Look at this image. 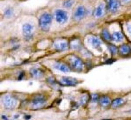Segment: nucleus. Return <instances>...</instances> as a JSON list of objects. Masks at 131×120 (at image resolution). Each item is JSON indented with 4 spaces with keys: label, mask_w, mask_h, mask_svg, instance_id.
Returning a JSON list of instances; mask_svg holds the SVG:
<instances>
[{
    "label": "nucleus",
    "mask_w": 131,
    "mask_h": 120,
    "mask_svg": "<svg viewBox=\"0 0 131 120\" xmlns=\"http://www.w3.org/2000/svg\"><path fill=\"white\" fill-rule=\"evenodd\" d=\"M52 17L49 13H43L39 19V26L41 30L44 31H47L49 30L51 23Z\"/></svg>",
    "instance_id": "obj_1"
},
{
    "label": "nucleus",
    "mask_w": 131,
    "mask_h": 120,
    "mask_svg": "<svg viewBox=\"0 0 131 120\" xmlns=\"http://www.w3.org/2000/svg\"><path fill=\"white\" fill-rule=\"evenodd\" d=\"M3 103L6 108L8 109H12L16 106L17 101L11 95H6L3 98Z\"/></svg>",
    "instance_id": "obj_2"
},
{
    "label": "nucleus",
    "mask_w": 131,
    "mask_h": 120,
    "mask_svg": "<svg viewBox=\"0 0 131 120\" xmlns=\"http://www.w3.org/2000/svg\"><path fill=\"white\" fill-rule=\"evenodd\" d=\"M46 103L45 97L42 95H37L32 99L31 104L33 108L37 109L43 106Z\"/></svg>",
    "instance_id": "obj_3"
},
{
    "label": "nucleus",
    "mask_w": 131,
    "mask_h": 120,
    "mask_svg": "<svg viewBox=\"0 0 131 120\" xmlns=\"http://www.w3.org/2000/svg\"><path fill=\"white\" fill-rule=\"evenodd\" d=\"M69 62L72 67L77 70H81L83 67L82 61L78 57L72 55L69 58Z\"/></svg>",
    "instance_id": "obj_4"
},
{
    "label": "nucleus",
    "mask_w": 131,
    "mask_h": 120,
    "mask_svg": "<svg viewBox=\"0 0 131 120\" xmlns=\"http://www.w3.org/2000/svg\"><path fill=\"white\" fill-rule=\"evenodd\" d=\"M56 21L59 24H64L68 19L67 13L62 10H57L55 13Z\"/></svg>",
    "instance_id": "obj_5"
},
{
    "label": "nucleus",
    "mask_w": 131,
    "mask_h": 120,
    "mask_svg": "<svg viewBox=\"0 0 131 120\" xmlns=\"http://www.w3.org/2000/svg\"><path fill=\"white\" fill-rule=\"evenodd\" d=\"M119 7V3L117 0H106V8L112 13L116 12Z\"/></svg>",
    "instance_id": "obj_6"
},
{
    "label": "nucleus",
    "mask_w": 131,
    "mask_h": 120,
    "mask_svg": "<svg viewBox=\"0 0 131 120\" xmlns=\"http://www.w3.org/2000/svg\"><path fill=\"white\" fill-rule=\"evenodd\" d=\"M23 33L25 38L30 39L32 37L33 33V26L28 23L25 24L23 26Z\"/></svg>",
    "instance_id": "obj_7"
},
{
    "label": "nucleus",
    "mask_w": 131,
    "mask_h": 120,
    "mask_svg": "<svg viewBox=\"0 0 131 120\" xmlns=\"http://www.w3.org/2000/svg\"><path fill=\"white\" fill-rule=\"evenodd\" d=\"M54 46L56 50L62 51L66 50L68 49V44L66 41L58 40L54 43Z\"/></svg>",
    "instance_id": "obj_8"
},
{
    "label": "nucleus",
    "mask_w": 131,
    "mask_h": 120,
    "mask_svg": "<svg viewBox=\"0 0 131 120\" xmlns=\"http://www.w3.org/2000/svg\"><path fill=\"white\" fill-rule=\"evenodd\" d=\"M85 14V9L83 6H79L76 10L74 13V18L76 20H80L83 18Z\"/></svg>",
    "instance_id": "obj_9"
},
{
    "label": "nucleus",
    "mask_w": 131,
    "mask_h": 120,
    "mask_svg": "<svg viewBox=\"0 0 131 120\" xmlns=\"http://www.w3.org/2000/svg\"><path fill=\"white\" fill-rule=\"evenodd\" d=\"M60 83L66 86H74L77 83V81L70 77H63L60 80Z\"/></svg>",
    "instance_id": "obj_10"
},
{
    "label": "nucleus",
    "mask_w": 131,
    "mask_h": 120,
    "mask_svg": "<svg viewBox=\"0 0 131 120\" xmlns=\"http://www.w3.org/2000/svg\"><path fill=\"white\" fill-rule=\"evenodd\" d=\"M105 11V8L103 4H100L95 10L94 15L97 17H100L104 15Z\"/></svg>",
    "instance_id": "obj_11"
},
{
    "label": "nucleus",
    "mask_w": 131,
    "mask_h": 120,
    "mask_svg": "<svg viewBox=\"0 0 131 120\" xmlns=\"http://www.w3.org/2000/svg\"><path fill=\"white\" fill-rule=\"evenodd\" d=\"M119 52L122 55H127L131 52V48L127 45H122L119 48Z\"/></svg>",
    "instance_id": "obj_12"
},
{
    "label": "nucleus",
    "mask_w": 131,
    "mask_h": 120,
    "mask_svg": "<svg viewBox=\"0 0 131 120\" xmlns=\"http://www.w3.org/2000/svg\"><path fill=\"white\" fill-rule=\"evenodd\" d=\"M54 67L55 69L63 72H68L70 71V69L69 68V67L63 63H57L54 65Z\"/></svg>",
    "instance_id": "obj_13"
},
{
    "label": "nucleus",
    "mask_w": 131,
    "mask_h": 120,
    "mask_svg": "<svg viewBox=\"0 0 131 120\" xmlns=\"http://www.w3.org/2000/svg\"><path fill=\"white\" fill-rule=\"evenodd\" d=\"M31 75L35 78L41 77L43 75V72L41 70L36 68H33L30 71Z\"/></svg>",
    "instance_id": "obj_14"
},
{
    "label": "nucleus",
    "mask_w": 131,
    "mask_h": 120,
    "mask_svg": "<svg viewBox=\"0 0 131 120\" xmlns=\"http://www.w3.org/2000/svg\"><path fill=\"white\" fill-rule=\"evenodd\" d=\"M90 42L93 47L95 48H98L99 47H100L101 43L100 39L96 36L91 37L90 38Z\"/></svg>",
    "instance_id": "obj_15"
},
{
    "label": "nucleus",
    "mask_w": 131,
    "mask_h": 120,
    "mask_svg": "<svg viewBox=\"0 0 131 120\" xmlns=\"http://www.w3.org/2000/svg\"><path fill=\"white\" fill-rule=\"evenodd\" d=\"M112 39L117 42H121L123 39V35L120 32H115L112 34Z\"/></svg>",
    "instance_id": "obj_16"
},
{
    "label": "nucleus",
    "mask_w": 131,
    "mask_h": 120,
    "mask_svg": "<svg viewBox=\"0 0 131 120\" xmlns=\"http://www.w3.org/2000/svg\"><path fill=\"white\" fill-rule=\"evenodd\" d=\"M99 103L102 106L107 107L111 104V100L108 97L106 96H103L100 98Z\"/></svg>",
    "instance_id": "obj_17"
},
{
    "label": "nucleus",
    "mask_w": 131,
    "mask_h": 120,
    "mask_svg": "<svg viewBox=\"0 0 131 120\" xmlns=\"http://www.w3.org/2000/svg\"><path fill=\"white\" fill-rule=\"evenodd\" d=\"M124 103V102L123 98H117L112 101L111 105L113 108H117L122 105Z\"/></svg>",
    "instance_id": "obj_18"
},
{
    "label": "nucleus",
    "mask_w": 131,
    "mask_h": 120,
    "mask_svg": "<svg viewBox=\"0 0 131 120\" xmlns=\"http://www.w3.org/2000/svg\"><path fill=\"white\" fill-rule=\"evenodd\" d=\"M102 35L103 38L106 41H110L112 39V36L106 29H104L102 30Z\"/></svg>",
    "instance_id": "obj_19"
},
{
    "label": "nucleus",
    "mask_w": 131,
    "mask_h": 120,
    "mask_svg": "<svg viewBox=\"0 0 131 120\" xmlns=\"http://www.w3.org/2000/svg\"><path fill=\"white\" fill-rule=\"evenodd\" d=\"M71 48L74 49H79L80 47V43L79 41L77 40H73L71 43Z\"/></svg>",
    "instance_id": "obj_20"
},
{
    "label": "nucleus",
    "mask_w": 131,
    "mask_h": 120,
    "mask_svg": "<svg viewBox=\"0 0 131 120\" xmlns=\"http://www.w3.org/2000/svg\"><path fill=\"white\" fill-rule=\"evenodd\" d=\"M108 49L111 52V53L114 55L117 52V48L116 46H115L114 45H110L109 46H108Z\"/></svg>",
    "instance_id": "obj_21"
},
{
    "label": "nucleus",
    "mask_w": 131,
    "mask_h": 120,
    "mask_svg": "<svg viewBox=\"0 0 131 120\" xmlns=\"http://www.w3.org/2000/svg\"><path fill=\"white\" fill-rule=\"evenodd\" d=\"M73 3H74L73 0H66L64 1L63 3V6L69 8L73 5Z\"/></svg>",
    "instance_id": "obj_22"
},
{
    "label": "nucleus",
    "mask_w": 131,
    "mask_h": 120,
    "mask_svg": "<svg viewBox=\"0 0 131 120\" xmlns=\"http://www.w3.org/2000/svg\"><path fill=\"white\" fill-rule=\"evenodd\" d=\"M88 99H89V97L87 95H83L81 98H80V104L81 105H84L88 101Z\"/></svg>",
    "instance_id": "obj_23"
},
{
    "label": "nucleus",
    "mask_w": 131,
    "mask_h": 120,
    "mask_svg": "<svg viewBox=\"0 0 131 120\" xmlns=\"http://www.w3.org/2000/svg\"><path fill=\"white\" fill-rule=\"evenodd\" d=\"M92 101L93 102H96L98 99V95L97 94H93L92 95Z\"/></svg>",
    "instance_id": "obj_24"
},
{
    "label": "nucleus",
    "mask_w": 131,
    "mask_h": 120,
    "mask_svg": "<svg viewBox=\"0 0 131 120\" xmlns=\"http://www.w3.org/2000/svg\"><path fill=\"white\" fill-rule=\"evenodd\" d=\"M126 28L128 32L131 33V24H127L126 25Z\"/></svg>",
    "instance_id": "obj_25"
},
{
    "label": "nucleus",
    "mask_w": 131,
    "mask_h": 120,
    "mask_svg": "<svg viewBox=\"0 0 131 120\" xmlns=\"http://www.w3.org/2000/svg\"><path fill=\"white\" fill-rule=\"evenodd\" d=\"M121 3L122 4H127L131 2V0H120Z\"/></svg>",
    "instance_id": "obj_26"
},
{
    "label": "nucleus",
    "mask_w": 131,
    "mask_h": 120,
    "mask_svg": "<svg viewBox=\"0 0 131 120\" xmlns=\"http://www.w3.org/2000/svg\"><path fill=\"white\" fill-rule=\"evenodd\" d=\"M6 13L7 14V16H8V15L9 16V15H10V14L12 13V12H11V11L10 9H9V10H8L6 12Z\"/></svg>",
    "instance_id": "obj_27"
},
{
    "label": "nucleus",
    "mask_w": 131,
    "mask_h": 120,
    "mask_svg": "<svg viewBox=\"0 0 131 120\" xmlns=\"http://www.w3.org/2000/svg\"><path fill=\"white\" fill-rule=\"evenodd\" d=\"M30 116H26L25 117V118L26 119H29L30 118Z\"/></svg>",
    "instance_id": "obj_28"
},
{
    "label": "nucleus",
    "mask_w": 131,
    "mask_h": 120,
    "mask_svg": "<svg viewBox=\"0 0 131 120\" xmlns=\"http://www.w3.org/2000/svg\"><path fill=\"white\" fill-rule=\"evenodd\" d=\"M127 113H131V110H128V111H127Z\"/></svg>",
    "instance_id": "obj_29"
},
{
    "label": "nucleus",
    "mask_w": 131,
    "mask_h": 120,
    "mask_svg": "<svg viewBox=\"0 0 131 120\" xmlns=\"http://www.w3.org/2000/svg\"><path fill=\"white\" fill-rule=\"evenodd\" d=\"M105 120H111V119H105Z\"/></svg>",
    "instance_id": "obj_30"
}]
</instances>
